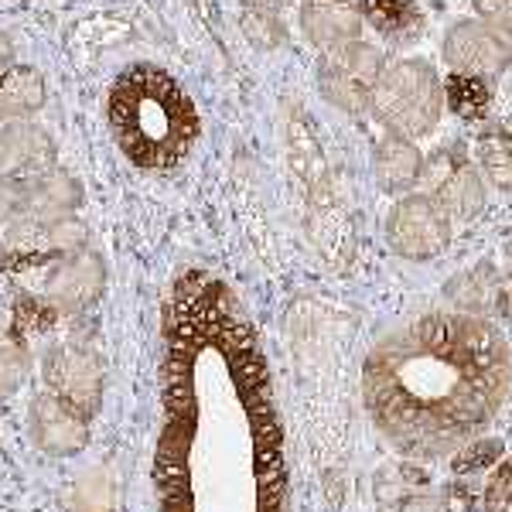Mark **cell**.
<instances>
[{"mask_svg": "<svg viewBox=\"0 0 512 512\" xmlns=\"http://www.w3.org/2000/svg\"><path fill=\"white\" fill-rule=\"evenodd\" d=\"M59 164V147L52 134L31 120L4 123L0 127V178L31 181Z\"/></svg>", "mask_w": 512, "mask_h": 512, "instance_id": "obj_11", "label": "cell"}, {"mask_svg": "<svg viewBox=\"0 0 512 512\" xmlns=\"http://www.w3.org/2000/svg\"><path fill=\"white\" fill-rule=\"evenodd\" d=\"M366 0H301V31L321 52L362 38Z\"/></svg>", "mask_w": 512, "mask_h": 512, "instance_id": "obj_12", "label": "cell"}, {"mask_svg": "<svg viewBox=\"0 0 512 512\" xmlns=\"http://www.w3.org/2000/svg\"><path fill=\"white\" fill-rule=\"evenodd\" d=\"M373 175L379 181V188L390 195H403L417 185L424 175V154L414 140L386 134L373 151Z\"/></svg>", "mask_w": 512, "mask_h": 512, "instance_id": "obj_14", "label": "cell"}, {"mask_svg": "<svg viewBox=\"0 0 512 512\" xmlns=\"http://www.w3.org/2000/svg\"><path fill=\"white\" fill-rule=\"evenodd\" d=\"M45 106V79L35 69L14 65L7 76H0V123L28 120Z\"/></svg>", "mask_w": 512, "mask_h": 512, "instance_id": "obj_15", "label": "cell"}, {"mask_svg": "<svg viewBox=\"0 0 512 512\" xmlns=\"http://www.w3.org/2000/svg\"><path fill=\"white\" fill-rule=\"evenodd\" d=\"M499 444L495 441H472L465 451H461V458H458V472H475V468H485V465H492L495 458H499Z\"/></svg>", "mask_w": 512, "mask_h": 512, "instance_id": "obj_23", "label": "cell"}, {"mask_svg": "<svg viewBox=\"0 0 512 512\" xmlns=\"http://www.w3.org/2000/svg\"><path fill=\"white\" fill-rule=\"evenodd\" d=\"M7 332H11V308L0 301V342H7Z\"/></svg>", "mask_w": 512, "mask_h": 512, "instance_id": "obj_26", "label": "cell"}, {"mask_svg": "<svg viewBox=\"0 0 512 512\" xmlns=\"http://www.w3.org/2000/svg\"><path fill=\"white\" fill-rule=\"evenodd\" d=\"M512 383L509 345L478 315H424L369 352L362 396L373 424L417 458L475 441Z\"/></svg>", "mask_w": 512, "mask_h": 512, "instance_id": "obj_1", "label": "cell"}, {"mask_svg": "<svg viewBox=\"0 0 512 512\" xmlns=\"http://www.w3.org/2000/svg\"><path fill=\"white\" fill-rule=\"evenodd\" d=\"M386 69V55L369 41H349L342 48L325 52L318 65V93L342 113H369L373 89Z\"/></svg>", "mask_w": 512, "mask_h": 512, "instance_id": "obj_4", "label": "cell"}, {"mask_svg": "<svg viewBox=\"0 0 512 512\" xmlns=\"http://www.w3.org/2000/svg\"><path fill=\"white\" fill-rule=\"evenodd\" d=\"M41 376L48 383V393L69 400L86 417L96 414L99 400H103V366L93 349L76 342L52 345L41 359Z\"/></svg>", "mask_w": 512, "mask_h": 512, "instance_id": "obj_8", "label": "cell"}, {"mask_svg": "<svg viewBox=\"0 0 512 512\" xmlns=\"http://www.w3.org/2000/svg\"><path fill=\"white\" fill-rule=\"evenodd\" d=\"M246 11H263V14H284V7L291 0H243Z\"/></svg>", "mask_w": 512, "mask_h": 512, "instance_id": "obj_25", "label": "cell"}, {"mask_svg": "<svg viewBox=\"0 0 512 512\" xmlns=\"http://www.w3.org/2000/svg\"><path fill=\"white\" fill-rule=\"evenodd\" d=\"M485 512H512V458L502 461L485 485Z\"/></svg>", "mask_w": 512, "mask_h": 512, "instance_id": "obj_20", "label": "cell"}, {"mask_svg": "<svg viewBox=\"0 0 512 512\" xmlns=\"http://www.w3.org/2000/svg\"><path fill=\"white\" fill-rule=\"evenodd\" d=\"M110 130L127 161L144 171H168L188 158L202 134L192 96L161 65L137 62L113 82L106 103Z\"/></svg>", "mask_w": 512, "mask_h": 512, "instance_id": "obj_2", "label": "cell"}, {"mask_svg": "<svg viewBox=\"0 0 512 512\" xmlns=\"http://www.w3.org/2000/svg\"><path fill=\"white\" fill-rule=\"evenodd\" d=\"M441 55L461 79L499 82L512 65V45L478 18H461L444 31Z\"/></svg>", "mask_w": 512, "mask_h": 512, "instance_id": "obj_6", "label": "cell"}, {"mask_svg": "<svg viewBox=\"0 0 512 512\" xmlns=\"http://www.w3.org/2000/svg\"><path fill=\"white\" fill-rule=\"evenodd\" d=\"M82 205V185L69 171H48L41 178L24 181V216L31 222H55L65 216H76Z\"/></svg>", "mask_w": 512, "mask_h": 512, "instance_id": "obj_13", "label": "cell"}, {"mask_svg": "<svg viewBox=\"0 0 512 512\" xmlns=\"http://www.w3.org/2000/svg\"><path fill=\"white\" fill-rule=\"evenodd\" d=\"M24 216V181L0 178V229Z\"/></svg>", "mask_w": 512, "mask_h": 512, "instance_id": "obj_22", "label": "cell"}, {"mask_svg": "<svg viewBox=\"0 0 512 512\" xmlns=\"http://www.w3.org/2000/svg\"><path fill=\"white\" fill-rule=\"evenodd\" d=\"M106 291V263L103 256L86 250L62 256L55 270L45 280V304L59 315H79V311L93 308Z\"/></svg>", "mask_w": 512, "mask_h": 512, "instance_id": "obj_9", "label": "cell"}, {"mask_svg": "<svg viewBox=\"0 0 512 512\" xmlns=\"http://www.w3.org/2000/svg\"><path fill=\"white\" fill-rule=\"evenodd\" d=\"M427 195L448 212V219L465 222L485 209V181L478 164L461 147H441L424 161Z\"/></svg>", "mask_w": 512, "mask_h": 512, "instance_id": "obj_7", "label": "cell"}, {"mask_svg": "<svg viewBox=\"0 0 512 512\" xmlns=\"http://www.w3.org/2000/svg\"><path fill=\"white\" fill-rule=\"evenodd\" d=\"M31 373V355L14 342H0V403H7Z\"/></svg>", "mask_w": 512, "mask_h": 512, "instance_id": "obj_18", "label": "cell"}, {"mask_svg": "<svg viewBox=\"0 0 512 512\" xmlns=\"http://www.w3.org/2000/svg\"><path fill=\"white\" fill-rule=\"evenodd\" d=\"M492 311H499V315H512V270L495 280Z\"/></svg>", "mask_w": 512, "mask_h": 512, "instance_id": "obj_24", "label": "cell"}, {"mask_svg": "<svg viewBox=\"0 0 512 512\" xmlns=\"http://www.w3.org/2000/svg\"><path fill=\"white\" fill-rule=\"evenodd\" d=\"M117 509V482L106 468H89L65 495V512H113Z\"/></svg>", "mask_w": 512, "mask_h": 512, "instance_id": "obj_17", "label": "cell"}, {"mask_svg": "<svg viewBox=\"0 0 512 512\" xmlns=\"http://www.w3.org/2000/svg\"><path fill=\"white\" fill-rule=\"evenodd\" d=\"M243 28H246V38H250L256 48H277V45H284V38H287V28H284V21H280V14L246 11Z\"/></svg>", "mask_w": 512, "mask_h": 512, "instance_id": "obj_19", "label": "cell"}, {"mask_svg": "<svg viewBox=\"0 0 512 512\" xmlns=\"http://www.w3.org/2000/svg\"><path fill=\"white\" fill-rule=\"evenodd\" d=\"M478 21H485L492 31L512 41V0H475Z\"/></svg>", "mask_w": 512, "mask_h": 512, "instance_id": "obj_21", "label": "cell"}, {"mask_svg": "<svg viewBox=\"0 0 512 512\" xmlns=\"http://www.w3.org/2000/svg\"><path fill=\"white\" fill-rule=\"evenodd\" d=\"M386 243L403 260H434L451 243V219L431 195H403L386 216Z\"/></svg>", "mask_w": 512, "mask_h": 512, "instance_id": "obj_5", "label": "cell"}, {"mask_svg": "<svg viewBox=\"0 0 512 512\" xmlns=\"http://www.w3.org/2000/svg\"><path fill=\"white\" fill-rule=\"evenodd\" d=\"M369 113L383 123L386 134L407 140L434 134L444 113V86L437 69L427 59H400L386 65L373 89Z\"/></svg>", "mask_w": 512, "mask_h": 512, "instance_id": "obj_3", "label": "cell"}, {"mask_svg": "<svg viewBox=\"0 0 512 512\" xmlns=\"http://www.w3.org/2000/svg\"><path fill=\"white\" fill-rule=\"evenodd\" d=\"M478 171L502 192H512V134L506 127H485L475 140Z\"/></svg>", "mask_w": 512, "mask_h": 512, "instance_id": "obj_16", "label": "cell"}, {"mask_svg": "<svg viewBox=\"0 0 512 512\" xmlns=\"http://www.w3.org/2000/svg\"><path fill=\"white\" fill-rule=\"evenodd\" d=\"M28 431L31 441L45 454L55 458H72L86 448L89 441V417L79 407L55 393H38L28 407Z\"/></svg>", "mask_w": 512, "mask_h": 512, "instance_id": "obj_10", "label": "cell"}]
</instances>
